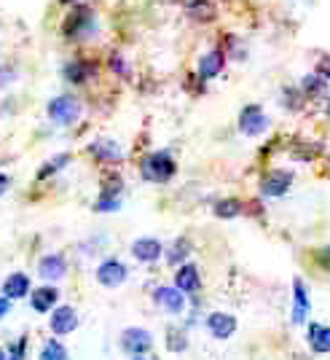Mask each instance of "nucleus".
Returning a JSON list of instances; mask_svg holds the SVG:
<instances>
[{"mask_svg":"<svg viewBox=\"0 0 330 360\" xmlns=\"http://www.w3.org/2000/svg\"><path fill=\"white\" fill-rule=\"evenodd\" d=\"M97 14L91 11L89 6H75L70 14L65 16V22H62V32H65V38H70V41H89L97 35Z\"/></svg>","mask_w":330,"mask_h":360,"instance_id":"f257e3e1","label":"nucleus"},{"mask_svg":"<svg viewBox=\"0 0 330 360\" xmlns=\"http://www.w3.org/2000/svg\"><path fill=\"white\" fill-rule=\"evenodd\" d=\"M178 172V162L169 150H153L140 162V175L148 183H169Z\"/></svg>","mask_w":330,"mask_h":360,"instance_id":"f03ea898","label":"nucleus"},{"mask_svg":"<svg viewBox=\"0 0 330 360\" xmlns=\"http://www.w3.org/2000/svg\"><path fill=\"white\" fill-rule=\"evenodd\" d=\"M81 100L75 94H57L54 100H48L46 105V116L51 124L57 127H73L75 121L81 119Z\"/></svg>","mask_w":330,"mask_h":360,"instance_id":"7ed1b4c3","label":"nucleus"},{"mask_svg":"<svg viewBox=\"0 0 330 360\" xmlns=\"http://www.w3.org/2000/svg\"><path fill=\"white\" fill-rule=\"evenodd\" d=\"M239 132L244 137H260L266 129H269V116H266V110L260 105H244L239 113Z\"/></svg>","mask_w":330,"mask_h":360,"instance_id":"20e7f679","label":"nucleus"},{"mask_svg":"<svg viewBox=\"0 0 330 360\" xmlns=\"http://www.w3.org/2000/svg\"><path fill=\"white\" fill-rule=\"evenodd\" d=\"M89 153L97 162H103V165H121L124 162V148H121L119 140H113V137H97V140H91Z\"/></svg>","mask_w":330,"mask_h":360,"instance_id":"39448f33","label":"nucleus"},{"mask_svg":"<svg viewBox=\"0 0 330 360\" xmlns=\"http://www.w3.org/2000/svg\"><path fill=\"white\" fill-rule=\"evenodd\" d=\"M290 186H293V172L290 169H271L260 180V194L277 199V196H285L290 191Z\"/></svg>","mask_w":330,"mask_h":360,"instance_id":"423d86ee","label":"nucleus"},{"mask_svg":"<svg viewBox=\"0 0 330 360\" xmlns=\"http://www.w3.org/2000/svg\"><path fill=\"white\" fill-rule=\"evenodd\" d=\"M121 191H124V183H121L119 175H110V178L103 183V194L97 199L94 210L97 212H116L121 207Z\"/></svg>","mask_w":330,"mask_h":360,"instance_id":"0eeeda50","label":"nucleus"},{"mask_svg":"<svg viewBox=\"0 0 330 360\" xmlns=\"http://www.w3.org/2000/svg\"><path fill=\"white\" fill-rule=\"evenodd\" d=\"M126 277H129V269L121 264L119 258H107L103 261L100 266H97V283L105 288H119L126 283Z\"/></svg>","mask_w":330,"mask_h":360,"instance_id":"6e6552de","label":"nucleus"},{"mask_svg":"<svg viewBox=\"0 0 330 360\" xmlns=\"http://www.w3.org/2000/svg\"><path fill=\"white\" fill-rule=\"evenodd\" d=\"M91 75H97V65L91 60H73L62 68V78H65L67 84H73V86L86 84Z\"/></svg>","mask_w":330,"mask_h":360,"instance_id":"1a4fd4ad","label":"nucleus"},{"mask_svg":"<svg viewBox=\"0 0 330 360\" xmlns=\"http://www.w3.org/2000/svg\"><path fill=\"white\" fill-rule=\"evenodd\" d=\"M223 65H225V54L220 49H212L207 54H202V60L196 65V73L202 81H212V78H218V75L223 73Z\"/></svg>","mask_w":330,"mask_h":360,"instance_id":"9d476101","label":"nucleus"},{"mask_svg":"<svg viewBox=\"0 0 330 360\" xmlns=\"http://www.w3.org/2000/svg\"><path fill=\"white\" fill-rule=\"evenodd\" d=\"M150 345H153V336L145 328H126L124 336H121V347L129 355H143V352L150 349Z\"/></svg>","mask_w":330,"mask_h":360,"instance_id":"9b49d317","label":"nucleus"},{"mask_svg":"<svg viewBox=\"0 0 330 360\" xmlns=\"http://www.w3.org/2000/svg\"><path fill=\"white\" fill-rule=\"evenodd\" d=\"M153 299H156V304H159L164 312H169V315H180L183 309H185V296H183L178 288H169V285L156 288Z\"/></svg>","mask_w":330,"mask_h":360,"instance_id":"f8f14e48","label":"nucleus"},{"mask_svg":"<svg viewBox=\"0 0 330 360\" xmlns=\"http://www.w3.org/2000/svg\"><path fill=\"white\" fill-rule=\"evenodd\" d=\"M132 255L143 264H153L164 255V245L156 240V237H140L132 242Z\"/></svg>","mask_w":330,"mask_h":360,"instance_id":"ddd939ff","label":"nucleus"},{"mask_svg":"<svg viewBox=\"0 0 330 360\" xmlns=\"http://www.w3.org/2000/svg\"><path fill=\"white\" fill-rule=\"evenodd\" d=\"M207 328L215 339H228V336H234V330H237V317L228 315V312H212L207 315Z\"/></svg>","mask_w":330,"mask_h":360,"instance_id":"4468645a","label":"nucleus"},{"mask_svg":"<svg viewBox=\"0 0 330 360\" xmlns=\"http://www.w3.org/2000/svg\"><path fill=\"white\" fill-rule=\"evenodd\" d=\"M65 271H67V261L62 258L60 253H48L41 258V264H38V274L48 280V283H54V280H62L65 277Z\"/></svg>","mask_w":330,"mask_h":360,"instance_id":"2eb2a0df","label":"nucleus"},{"mask_svg":"<svg viewBox=\"0 0 330 360\" xmlns=\"http://www.w3.org/2000/svg\"><path fill=\"white\" fill-rule=\"evenodd\" d=\"M75 328H78V315L73 307H57L51 315V330L57 336H65V333H73Z\"/></svg>","mask_w":330,"mask_h":360,"instance_id":"dca6fc26","label":"nucleus"},{"mask_svg":"<svg viewBox=\"0 0 330 360\" xmlns=\"http://www.w3.org/2000/svg\"><path fill=\"white\" fill-rule=\"evenodd\" d=\"M309 309H312V304H309V293H306V285H303V280H293V323H303L306 317H309Z\"/></svg>","mask_w":330,"mask_h":360,"instance_id":"f3484780","label":"nucleus"},{"mask_svg":"<svg viewBox=\"0 0 330 360\" xmlns=\"http://www.w3.org/2000/svg\"><path fill=\"white\" fill-rule=\"evenodd\" d=\"M3 299H25L27 293H30V277L25 274V271H14V274H8L6 277V283H3Z\"/></svg>","mask_w":330,"mask_h":360,"instance_id":"a211bd4d","label":"nucleus"},{"mask_svg":"<svg viewBox=\"0 0 330 360\" xmlns=\"http://www.w3.org/2000/svg\"><path fill=\"white\" fill-rule=\"evenodd\" d=\"M175 288L180 293H196L202 288V277H199V269L194 264H183L180 269L175 271Z\"/></svg>","mask_w":330,"mask_h":360,"instance_id":"6ab92c4d","label":"nucleus"},{"mask_svg":"<svg viewBox=\"0 0 330 360\" xmlns=\"http://www.w3.org/2000/svg\"><path fill=\"white\" fill-rule=\"evenodd\" d=\"M57 299H60V290L51 285H44L38 288V290H32L30 293V301H32V309L35 312H48L54 304H57Z\"/></svg>","mask_w":330,"mask_h":360,"instance_id":"aec40b11","label":"nucleus"},{"mask_svg":"<svg viewBox=\"0 0 330 360\" xmlns=\"http://www.w3.org/2000/svg\"><path fill=\"white\" fill-rule=\"evenodd\" d=\"M298 91L303 97H309V100H315V97H322V94H328V81H322L317 73H306L301 78L298 84Z\"/></svg>","mask_w":330,"mask_h":360,"instance_id":"412c9836","label":"nucleus"},{"mask_svg":"<svg viewBox=\"0 0 330 360\" xmlns=\"http://www.w3.org/2000/svg\"><path fill=\"white\" fill-rule=\"evenodd\" d=\"M309 345H312L315 352H330V328L328 326L312 323V328H309Z\"/></svg>","mask_w":330,"mask_h":360,"instance_id":"4be33fe9","label":"nucleus"},{"mask_svg":"<svg viewBox=\"0 0 330 360\" xmlns=\"http://www.w3.org/2000/svg\"><path fill=\"white\" fill-rule=\"evenodd\" d=\"M191 255V242L185 240V237H180V240H175L172 245H169V250H166V264H183L185 258Z\"/></svg>","mask_w":330,"mask_h":360,"instance_id":"5701e85b","label":"nucleus"},{"mask_svg":"<svg viewBox=\"0 0 330 360\" xmlns=\"http://www.w3.org/2000/svg\"><path fill=\"white\" fill-rule=\"evenodd\" d=\"M188 16L196 19V22H210L215 16V8H212L210 0H191L188 3Z\"/></svg>","mask_w":330,"mask_h":360,"instance_id":"b1692460","label":"nucleus"},{"mask_svg":"<svg viewBox=\"0 0 330 360\" xmlns=\"http://www.w3.org/2000/svg\"><path fill=\"white\" fill-rule=\"evenodd\" d=\"M67 162H70V153H60V156H54L51 162H46V165L38 169V180H46L48 175L60 172L62 167H67Z\"/></svg>","mask_w":330,"mask_h":360,"instance_id":"393cba45","label":"nucleus"},{"mask_svg":"<svg viewBox=\"0 0 330 360\" xmlns=\"http://www.w3.org/2000/svg\"><path fill=\"white\" fill-rule=\"evenodd\" d=\"M239 212H242L239 199H220V202L215 205V215H218V218H237Z\"/></svg>","mask_w":330,"mask_h":360,"instance_id":"a878e982","label":"nucleus"},{"mask_svg":"<svg viewBox=\"0 0 330 360\" xmlns=\"http://www.w3.org/2000/svg\"><path fill=\"white\" fill-rule=\"evenodd\" d=\"M41 360H67V349H65L57 339H51V342H46L44 349H41Z\"/></svg>","mask_w":330,"mask_h":360,"instance_id":"bb28decb","label":"nucleus"},{"mask_svg":"<svg viewBox=\"0 0 330 360\" xmlns=\"http://www.w3.org/2000/svg\"><path fill=\"white\" fill-rule=\"evenodd\" d=\"M185 336H183V330H169V336H166V347L172 349V352H183L185 349Z\"/></svg>","mask_w":330,"mask_h":360,"instance_id":"cd10ccee","label":"nucleus"},{"mask_svg":"<svg viewBox=\"0 0 330 360\" xmlns=\"http://www.w3.org/2000/svg\"><path fill=\"white\" fill-rule=\"evenodd\" d=\"M322 81H328L330 84V54H322L319 60H317V70H315Z\"/></svg>","mask_w":330,"mask_h":360,"instance_id":"c85d7f7f","label":"nucleus"},{"mask_svg":"<svg viewBox=\"0 0 330 360\" xmlns=\"http://www.w3.org/2000/svg\"><path fill=\"white\" fill-rule=\"evenodd\" d=\"M25 347H27V339L22 336V339H19V342H16V345L6 352V355H8V360H25Z\"/></svg>","mask_w":330,"mask_h":360,"instance_id":"c756f323","label":"nucleus"},{"mask_svg":"<svg viewBox=\"0 0 330 360\" xmlns=\"http://www.w3.org/2000/svg\"><path fill=\"white\" fill-rule=\"evenodd\" d=\"M110 68H113L119 75H129V65L124 62V57H121V54H113V57H110Z\"/></svg>","mask_w":330,"mask_h":360,"instance_id":"7c9ffc66","label":"nucleus"},{"mask_svg":"<svg viewBox=\"0 0 330 360\" xmlns=\"http://www.w3.org/2000/svg\"><path fill=\"white\" fill-rule=\"evenodd\" d=\"M8 186H11V178L0 172V196H3V194H6V191H8Z\"/></svg>","mask_w":330,"mask_h":360,"instance_id":"2f4dec72","label":"nucleus"},{"mask_svg":"<svg viewBox=\"0 0 330 360\" xmlns=\"http://www.w3.org/2000/svg\"><path fill=\"white\" fill-rule=\"evenodd\" d=\"M8 309H11V301H8V299H0V317L8 315Z\"/></svg>","mask_w":330,"mask_h":360,"instance_id":"473e14b6","label":"nucleus"},{"mask_svg":"<svg viewBox=\"0 0 330 360\" xmlns=\"http://www.w3.org/2000/svg\"><path fill=\"white\" fill-rule=\"evenodd\" d=\"M319 261H322V264H325V266L330 269V248H325V250L319 253Z\"/></svg>","mask_w":330,"mask_h":360,"instance_id":"72a5a7b5","label":"nucleus"},{"mask_svg":"<svg viewBox=\"0 0 330 360\" xmlns=\"http://www.w3.org/2000/svg\"><path fill=\"white\" fill-rule=\"evenodd\" d=\"M60 3H62V6H73L75 0H60Z\"/></svg>","mask_w":330,"mask_h":360,"instance_id":"f704fd0d","label":"nucleus"},{"mask_svg":"<svg viewBox=\"0 0 330 360\" xmlns=\"http://www.w3.org/2000/svg\"><path fill=\"white\" fill-rule=\"evenodd\" d=\"M0 360H8V355H6V349H0Z\"/></svg>","mask_w":330,"mask_h":360,"instance_id":"c9c22d12","label":"nucleus"},{"mask_svg":"<svg viewBox=\"0 0 330 360\" xmlns=\"http://www.w3.org/2000/svg\"><path fill=\"white\" fill-rule=\"evenodd\" d=\"M325 113H328V119H330V100H328V105H325Z\"/></svg>","mask_w":330,"mask_h":360,"instance_id":"e433bc0d","label":"nucleus"},{"mask_svg":"<svg viewBox=\"0 0 330 360\" xmlns=\"http://www.w3.org/2000/svg\"><path fill=\"white\" fill-rule=\"evenodd\" d=\"M135 360H145V358H135Z\"/></svg>","mask_w":330,"mask_h":360,"instance_id":"4c0bfd02","label":"nucleus"}]
</instances>
